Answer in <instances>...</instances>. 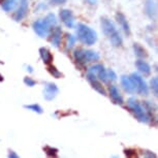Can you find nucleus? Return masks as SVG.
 <instances>
[{"mask_svg": "<svg viewBox=\"0 0 158 158\" xmlns=\"http://www.w3.org/2000/svg\"><path fill=\"white\" fill-rule=\"evenodd\" d=\"M101 27H102L103 33L109 37L113 46L119 48L123 44V38L111 20L108 18H101Z\"/></svg>", "mask_w": 158, "mask_h": 158, "instance_id": "obj_1", "label": "nucleus"}, {"mask_svg": "<svg viewBox=\"0 0 158 158\" xmlns=\"http://www.w3.org/2000/svg\"><path fill=\"white\" fill-rule=\"evenodd\" d=\"M77 38L81 43L86 46H92L97 41V33L91 27H89L86 24L80 23L77 25Z\"/></svg>", "mask_w": 158, "mask_h": 158, "instance_id": "obj_2", "label": "nucleus"}, {"mask_svg": "<svg viewBox=\"0 0 158 158\" xmlns=\"http://www.w3.org/2000/svg\"><path fill=\"white\" fill-rule=\"evenodd\" d=\"M100 56L98 53L94 52L91 50H83V49H77L73 52V59L79 65L84 66L88 62L98 61Z\"/></svg>", "mask_w": 158, "mask_h": 158, "instance_id": "obj_3", "label": "nucleus"}, {"mask_svg": "<svg viewBox=\"0 0 158 158\" xmlns=\"http://www.w3.org/2000/svg\"><path fill=\"white\" fill-rule=\"evenodd\" d=\"M128 109L130 110V112L135 115L136 120L142 122V123H149V117L146 113L144 106L139 102V100L135 97H130L127 100Z\"/></svg>", "mask_w": 158, "mask_h": 158, "instance_id": "obj_4", "label": "nucleus"}, {"mask_svg": "<svg viewBox=\"0 0 158 158\" xmlns=\"http://www.w3.org/2000/svg\"><path fill=\"white\" fill-rule=\"evenodd\" d=\"M32 28H33L35 33L41 38L49 36L50 32H51V30H52V26L48 23V21L46 19L36 20L33 23V25H32Z\"/></svg>", "mask_w": 158, "mask_h": 158, "instance_id": "obj_5", "label": "nucleus"}, {"mask_svg": "<svg viewBox=\"0 0 158 158\" xmlns=\"http://www.w3.org/2000/svg\"><path fill=\"white\" fill-rule=\"evenodd\" d=\"M130 77L132 80L133 84H135V91L139 95H148L149 94V87L143 77L138 73H132L130 74Z\"/></svg>", "mask_w": 158, "mask_h": 158, "instance_id": "obj_6", "label": "nucleus"}, {"mask_svg": "<svg viewBox=\"0 0 158 158\" xmlns=\"http://www.w3.org/2000/svg\"><path fill=\"white\" fill-rule=\"evenodd\" d=\"M28 10H29L28 0H20L19 7H18V10H16V13L14 14L13 19L16 21V22H21V21L25 19V17L27 16Z\"/></svg>", "mask_w": 158, "mask_h": 158, "instance_id": "obj_7", "label": "nucleus"}, {"mask_svg": "<svg viewBox=\"0 0 158 158\" xmlns=\"http://www.w3.org/2000/svg\"><path fill=\"white\" fill-rule=\"evenodd\" d=\"M59 93V88L58 86L54 84V83H47L44 85V98L48 101H51L55 99L56 96Z\"/></svg>", "mask_w": 158, "mask_h": 158, "instance_id": "obj_8", "label": "nucleus"}, {"mask_svg": "<svg viewBox=\"0 0 158 158\" xmlns=\"http://www.w3.org/2000/svg\"><path fill=\"white\" fill-rule=\"evenodd\" d=\"M88 71H90V73H93L100 82L106 83L109 81L108 76H106V69L102 64H95L89 68Z\"/></svg>", "mask_w": 158, "mask_h": 158, "instance_id": "obj_9", "label": "nucleus"}, {"mask_svg": "<svg viewBox=\"0 0 158 158\" xmlns=\"http://www.w3.org/2000/svg\"><path fill=\"white\" fill-rule=\"evenodd\" d=\"M87 81L89 82V84L91 85V87L93 88L95 91H97L98 93L101 95H106V89L103 88L101 82L93 73H90V71H87Z\"/></svg>", "mask_w": 158, "mask_h": 158, "instance_id": "obj_10", "label": "nucleus"}, {"mask_svg": "<svg viewBox=\"0 0 158 158\" xmlns=\"http://www.w3.org/2000/svg\"><path fill=\"white\" fill-rule=\"evenodd\" d=\"M59 16H60V20L62 21V23L67 28H73L74 26V16L70 10H66V8L61 10L60 13H59Z\"/></svg>", "mask_w": 158, "mask_h": 158, "instance_id": "obj_11", "label": "nucleus"}, {"mask_svg": "<svg viewBox=\"0 0 158 158\" xmlns=\"http://www.w3.org/2000/svg\"><path fill=\"white\" fill-rule=\"evenodd\" d=\"M109 92H110V97H111L112 101L115 104L122 106V104L124 103V99H123V97H122V95L120 93V91H119L117 86H115V85L110 86Z\"/></svg>", "mask_w": 158, "mask_h": 158, "instance_id": "obj_12", "label": "nucleus"}, {"mask_svg": "<svg viewBox=\"0 0 158 158\" xmlns=\"http://www.w3.org/2000/svg\"><path fill=\"white\" fill-rule=\"evenodd\" d=\"M116 20H117V22L119 23V25L121 26V28H122V30L124 31V33L126 34L127 36H129L131 34V30H130L129 23H128L125 15L119 11V13L116 14Z\"/></svg>", "mask_w": 158, "mask_h": 158, "instance_id": "obj_13", "label": "nucleus"}, {"mask_svg": "<svg viewBox=\"0 0 158 158\" xmlns=\"http://www.w3.org/2000/svg\"><path fill=\"white\" fill-rule=\"evenodd\" d=\"M144 109L146 113H147L148 117H149V123H152V120L156 121V111H157V106L156 104L151 102V101H144Z\"/></svg>", "mask_w": 158, "mask_h": 158, "instance_id": "obj_14", "label": "nucleus"}, {"mask_svg": "<svg viewBox=\"0 0 158 158\" xmlns=\"http://www.w3.org/2000/svg\"><path fill=\"white\" fill-rule=\"evenodd\" d=\"M49 35H51V44H52L55 48L60 47L61 40H62V30H61V28L60 27H55L53 30H51Z\"/></svg>", "mask_w": 158, "mask_h": 158, "instance_id": "obj_15", "label": "nucleus"}, {"mask_svg": "<svg viewBox=\"0 0 158 158\" xmlns=\"http://www.w3.org/2000/svg\"><path fill=\"white\" fill-rule=\"evenodd\" d=\"M145 13L149 19H155L157 14V7L154 0H146L145 2Z\"/></svg>", "mask_w": 158, "mask_h": 158, "instance_id": "obj_16", "label": "nucleus"}, {"mask_svg": "<svg viewBox=\"0 0 158 158\" xmlns=\"http://www.w3.org/2000/svg\"><path fill=\"white\" fill-rule=\"evenodd\" d=\"M120 81H121L122 87H123V89L127 92V93H130V94L135 93V84H133V82H132V80H131L130 77L125 76L124 74V76L121 77Z\"/></svg>", "mask_w": 158, "mask_h": 158, "instance_id": "obj_17", "label": "nucleus"}, {"mask_svg": "<svg viewBox=\"0 0 158 158\" xmlns=\"http://www.w3.org/2000/svg\"><path fill=\"white\" fill-rule=\"evenodd\" d=\"M135 66L139 69V73H141L142 74H144L145 77H148V76H150V74H151L152 68L150 66V64H149L148 62L144 61L143 59H139V60H136Z\"/></svg>", "mask_w": 158, "mask_h": 158, "instance_id": "obj_18", "label": "nucleus"}, {"mask_svg": "<svg viewBox=\"0 0 158 158\" xmlns=\"http://www.w3.org/2000/svg\"><path fill=\"white\" fill-rule=\"evenodd\" d=\"M38 53H40L41 60H43V62L44 64H51L53 62V55H52V53L50 52L49 49L43 47L40 49Z\"/></svg>", "mask_w": 158, "mask_h": 158, "instance_id": "obj_19", "label": "nucleus"}, {"mask_svg": "<svg viewBox=\"0 0 158 158\" xmlns=\"http://www.w3.org/2000/svg\"><path fill=\"white\" fill-rule=\"evenodd\" d=\"M133 52H135V56L138 58L139 59H145V58H147L148 57V53H147V51L145 50V48L141 46L138 43H135L133 44Z\"/></svg>", "mask_w": 158, "mask_h": 158, "instance_id": "obj_20", "label": "nucleus"}, {"mask_svg": "<svg viewBox=\"0 0 158 158\" xmlns=\"http://www.w3.org/2000/svg\"><path fill=\"white\" fill-rule=\"evenodd\" d=\"M17 5H18V0H3V1L1 2L2 10L4 11H6V13H10V11L15 10V7H16Z\"/></svg>", "mask_w": 158, "mask_h": 158, "instance_id": "obj_21", "label": "nucleus"}, {"mask_svg": "<svg viewBox=\"0 0 158 158\" xmlns=\"http://www.w3.org/2000/svg\"><path fill=\"white\" fill-rule=\"evenodd\" d=\"M24 108H25L26 110H29V111L36 113V114H43V112H44L43 108H41L40 104H37V103L26 104V106H24Z\"/></svg>", "mask_w": 158, "mask_h": 158, "instance_id": "obj_22", "label": "nucleus"}, {"mask_svg": "<svg viewBox=\"0 0 158 158\" xmlns=\"http://www.w3.org/2000/svg\"><path fill=\"white\" fill-rule=\"evenodd\" d=\"M150 90L152 91V94H153L155 97H157V95H158V79H157V77H154L151 79Z\"/></svg>", "mask_w": 158, "mask_h": 158, "instance_id": "obj_23", "label": "nucleus"}, {"mask_svg": "<svg viewBox=\"0 0 158 158\" xmlns=\"http://www.w3.org/2000/svg\"><path fill=\"white\" fill-rule=\"evenodd\" d=\"M44 153L47 154V156H49V157H57V155H58V149L53 148V147H51V146L44 147Z\"/></svg>", "mask_w": 158, "mask_h": 158, "instance_id": "obj_24", "label": "nucleus"}, {"mask_svg": "<svg viewBox=\"0 0 158 158\" xmlns=\"http://www.w3.org/2000/svg\"><path fill=\"white\" fill-rule=\"evenodd\" d=\"M77 41V37L73 34H66V50H71Z\"/></svg>", "mask_w": 158, "mask_h": 158, "instance_id": "obj_25", "label": "nucleus"}, {"mask_svg": "<svg viewBox=\"0 0 158 158\" xmlns=\"http://www.w3.org/2000/svg\"><path fill=\"white\" fill-rule=\"evenodd\" d=\"M48 71H49L53 76V77H55V79H60L62 77V73L54 66V65H49V66H48Z\"/></svg>", "mask_w": 158, "mask_h": 158, "instance_id": "obj_26", "label": "nucleus"}, {"mask_svg": "<svg viewBox=\"0 0 158 158\" xmlns=\"http://www.w3.org/2000/svg\"><path fill=\"white\" fill-rule=\"evenodd\" d=\"M44 19H46L47 21H48V23L50 24L51 26H52V27H55L56 25H57V18H56V16L54 14H48L47 15V17L44 18Z\"/></svg>", "mask_w": 158, "mask_h": 158, "instance_id": "obj_27", "label": "nucleus"}, {"mask_svg": "<svg viewBox=\"0 0 158 158\" xmlns=\"http://www.w3.org/2000/svg\"><path fill=\"white\" fill-rule=\"evenodd\" d=\"M24 84L26 86H28V87H34L35 84H36V82H35L33 79H31V77H24Z\"/></svg>", "mask_w": 158, "mask_h": 158, "instance_id": "obj_28", "label": "nucleus"}, {"mask_svg": "<svg viewBox=\"0 0 158 158\" xmlns=\"http://www.w3.org/2000/svg\"><path fill=\"white\" fill-rule=\"evenodd\" d=\"M106 76H108V80H110V81H112V82L117 80V74H116V73L113 69L106 70Z\"/></svg>", "mask_w": 158, "mask_h": 158, "instance_id": "obj_29", "label": "nucleus"}, {"mask_svg": "<svg viewBox=\"0 0 158 158\" xmlns=\"http://www.w3.org/2000/svg\"><path fill=\"white\" fill-rule=\"evenodd\" d=\"M124 154L126 155L127 157H135L136 156V151L135 150V149H125Z\"/></svg>", "mask_w": 158, "mask_h": 158, "instance_id": "obj_30", "label": "nucleus"}, {"mask_svg": "<svg viewBox=\"0 0 158 158\" xmlns=\"http://www.w3.org/2000/svg\"><path fill=\"white\" fill-rule=\"evenodd\" d=\"M67 0H50V2L54 5H62L64 3H66Z\"/></svg>", "mask_w": 158, "mask_h": 158, "instance_id": "obj_31", "label": "nucleus"}, {"mask_svg": "<svg viewBox=\"0 0 158 158\" xmlns=\"http://www.w3.org/2000/svg\"><path fill=\"white\" fill-rule=\"evenodd\" d=\"M143 155H144L145 157H153V158H156L157 157V155L153 153V152H151V151H144V153H143Z\"/></svg>", "mask_w": 158, "mask_h": 158, "instance_id": "obj_32", "label": "nucleus"}, {"mask_svg": "<svg viewBox=\"0 0 158 158\" xmlns=\"http://www.w3.org/2000/svg\"><path fill=\"white\" fill-rule=\"evenodd\" d=\"M7 156H8V158H18V157H19V155H18L15 151H11L10 150V152H8Z\"/></svg>", "mask_w": 158, "mask_h": 158, "instance_id": "obj_33", "label": "nucleus"}, {"mask_svg": "<svg viewBox=\"0 0 158 158\" xmlns=\"http://www.w3.org/2000/svg\"><path fill=\"white\" fill-rule=\"evenodd\" d=\"M85 1L87 2L89 5H92V6L97 4V0H85Z\"/></svg>", "mask_w": 158, "mask_h": 158, "instance_id": "obj_34", "label": "nucleus"}, {"mask_svg": "<svg viewBox=\"0 0 158 158\" xmlns=\"http://www.w3.org/2000/svg\"><path fill=\"white\" fill-rule=\"evenodd\" d=\"M48 8V6L46 4H44V3H40V5H38V6L36 7V10H47Z\"/></svg>", "mask_w": 158, "mask_h": 158, "instance_id": "obj_35", "label": "nucleus"}, {"mask_svg": "<svg viewBox=\"0 0 158 158\" xmlns=\"http://www.w3.org/2000/svg\"><path fill=\"white\" fill-rule=\"evenodd\" d=\"M27 70L29 71V73H33V67L30 66V65H28V66H27Z\"/></svg>", "mask_w": 158, "mask_h": 158, "instance_id": "obj_36", "label": "nucleus"}, {"mask_svg": "<svg viewBox=\"0 0 158 158\" xmlns=\"http://www.w3.org/2000/svg\"><path fill=\"white\" fill-rule=\"evenodd\" d=\"M3 80H4L3 76H1V74H0V82H3Z\"/></svg>", "mask_w": 158, "mask_h": 158, "instance_id": "obj_37", "label": "nucleus"}]
</instances>
